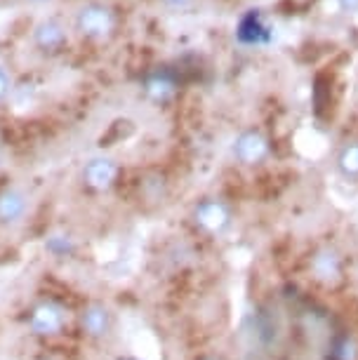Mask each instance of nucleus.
Instances as JSON below:
<instances>
[{
	"label": "nucleus",
	"mask_w": 358,
	"mask_h": 360,
	"mask_svg": "<svg viewBox=\"0 0 358 360\" xmlns=\"http://www.w3.org/2000/svg\"><path fill=\"white\" fill-rule=\"evenodd\" d=\"M116 26V17L111 12V7L102 5V3H89L83 5L76 14V28L78 33L85 38H106Z\"/></svg>",
	"instance_id": "f257e3e1"
},
{
	"label": "nucleus",
	"mask_w": 358,
	"mask_h": 360,
	"mask_svg": "<svg viewBox=\"0 0 358 360\" xmlns=\"http://www.w3.org/2000/svg\"><path fill=\"white\" fill-rule=\"evenodd\" d=\"M64 323H66V311L64 306L55 304V301H42L33 308L31 318H28V327L33 334L40 337H52V334L62 332Z\"/></svg>",
	"instance_id": "f03ea898"
},
{
	"label": "nucleus",
	"mask_w": 358,
	"mask_h": 360,
	"mask_svg": "<svg viewBox=\"0 0 358 360\" xmlns=\"http://www.w3.org/2000/svg\"><path fill=\"white\" fill-rule=\"evenodd\" d=\"M28 196L17 186H7L0 191V224L14 226L26 217Z\"/></svg>",
	"instance_id": "7ed1b4c3"
},
{
	"label": "nucleus",
	"mask_w": 358,
	"mask_h": 360,
	"mask_svg": "<svg viewBox=\"0 0 358 360\" xmlns=\"http://www.w3.org/2000/svg\"><path fill=\"white\" fill-rule=\"evenodd\" d=\"M118 177V167L111 158H92L83 167V182L95 191H106L113 186Z\"/></svg>",
	"instance_id": "20e7f679"
},
{
	"label": "nucleus",
	"mask_w": 358,
	"mask_h": 360,
	"mask_svg": "<svg viewBox=\"0 0 358 360\" xmlns=\"http://www.w3.org/2000/svg\"><path fill=\"white\" fill-rule=\"evenodd\" d=\"M69 42L66 28L57 19H42L33 28V45L42 52H59Z\"/></svg>",
	"instance_id": "39448f33"
},
{
	"label": "nucleus",
	"mask_w": 358,
	"mask_h": 360,
	"mask_svg": "<svg viewBox=\"0 0 358 360\" xmlns=\"http://www.w3.org/2000/svg\"><path fill=\"white\" fill-rule=\"evenodd\" d=\"M80 325H83L85 334L95 337V339H102V337L109 334L111 316L102 304H89L83 311V316H80Z\"/></svg>",
	"instance_id": "423d86ee"
},
{
	"label": "nucleus",
	"mask_w": 358,
	"mask_h": 360,
	"mask_svg": "<svg viewBox=\"0 0 358 360\" xmlns=\"http://www.w3.org/2000/svg\"><path fill=\"white\" fill-rule=\"evenodd\" d=\"M45 250L52 257H69L71 252L76 250V240L71 238L66 231H55L50 233L48 240H45Z\"/></svg>",
	"instance_id": "0eeeda50"
},
{
	"label": "nucleus",
	"mask_w": 358,
	"mask_h": 360,
	"mask_svg": "<svg viewBox=\"0 0 358 360\" xmlns=\"http://www.w3.org/2000/svg\"><path fill=\"white\" fill-rule=\"evenodd\" d=\"M198 221L205 224L207 229H219L224 224V212L217 203H205L198 207Z\"/></svg>",
	"instance_id": "6e6552de"
},
{
	"label": "nucleus",
	"mask_w": 358,
	"mask_h": 360,
	"mask_svg": "<svg viewBox=\"0 0 358 360\" xmlns=\"http://www.w3.org/2000/svg\"><path fill=\"white\" fill-rule=\"evenodd\" d=\"M12 92V75L7 73L5 66H0V102Z\"/></svg>",
	"instance_id": "1a4fd4ad"
},
{
	"label": "nucleus",
	"mask_w": 358,
	"mask_h": 360,
	"mask_svg": "<svg viewBox=\"0 0 358 360\" xmlns=\"http://www.w3.org/2000/svg\"><path fill=\"white\" fill-rule=\"evenodd\" d=\"M149 89H151V92H153L156 97H160L163 92H167V89H170V82H165V80H156V82H151V85H149Z\"/></svg>",
	"instance_id": "9d476101"
},
{
	"label": "nucleus",
	"mask_w": 358,
	"mask_h": 360,
	"mask_svg": "<svg viewBox=\"0 0 358 360\" xmlns=\"http://www.w3.org/2000/svg\"><path fill=\"white\" fill-rule=\"evenodd\" d=\"M189 0H165V5H170V7H184Z\"/></svg>",
	"instance_id": "9b49d317"
},
{
	"label": "nucleus",
	"mask_w": 358,
	"mask_h": 360,
	"mask_svg": "<svg viewBox=\"0 0 358 360\" xmlns=\"http://www.w3.org/2000/svg\"><path fill=\"white\" fill-rule=\"evenodd\" d=\"M31 3H35V5H45V3H50V0H31Z\"/></svg>",
	"instance_id": "f8f14e48"
},
{
	"label": "nucleus",
	"mask_w": 358,
	"mask_h": 360,
	"mask_svg": "<svg viewBox=\"0 0 358 360\" xmlns=\"http://www.w3.org/2000/svg\"><path fill=\"white\" fill-rule=\"evenodd\" d=\"M125 360H130V358H125Z\"/></svg>",
	"instance_id": "ddd939ff"
}]
</instances>
